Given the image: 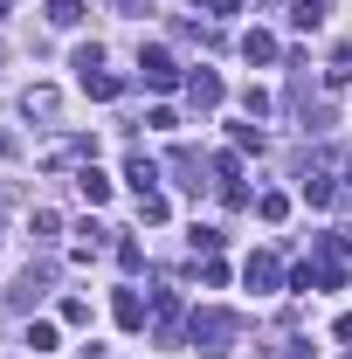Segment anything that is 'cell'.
I'll return each mask as SVG.
<instances>
[{
    "instance_id": "1",
    "label": "cell",
    "mask_w": 352,
    "mask_h": 359,
    "mask_svg": "<svg viewBox=\"0 0 352 359\" xmlns=\"http://www.w3.org/2000/svg\"><path fill=\"white\" fill-rule=\"evenodd\" d=\"M235 339H242V318H235V311H215V304H208V311L187 318V346H194V353H208V359H221Z\"/></svg>"
},
{
    "instance_id": "2",
    "label": "cell",
    "mask_w": 352,
    "mask_h": 359,
    "mask_svg": "<svg viewBox=\"0 0 352 359\" xmlns=\"http://www.w3.org/2000/svg\"><path fill=\"white\" fill-rule=\"evenodd\" d=\"M138 83H145V90H173L180 83V62L159 42H145V48H138Z\"/></svg>"
},
{
    "instance_id": "3",
    "label": "cell",
    "mask_w": 352,
    "mask_h": 359,
    "mask_svg": "<svg viewBox=\"0 0 352 359\" xmlns=\"http://www.w3.org/2000/svg\"><path fill=\"white\" fill-rule=\"evenodd\" d=\"M215 180H221V201H228V208L249 201V187H242V159H235V152H215Z\"/></svg>"
},
{
    "instance_id": "4",
    "label": "cell",
    "mask_w": 352,
    "mask_h": 359,
    "mask_svg": "<svg viewBox=\"0 0 352 359\" xmlns=\"http://www.w3.org/2000/svg\"><path fill=\"white\" fill-rule=\"evenodd\" d=\"M221 97H228V83H221L215 69H194V76H187V104H194V111H215Z\"/></svg>"
},
{
    "instance_id": "5",
    "label": "cell",
    "mask_w": 352,
    "mask_h": 359,
    "mask_svg": "<svg viewBox=\"0 0 352 359\" xmlns=\"http://www.w3.org/2000/svg\"><path fill=\"white\" fill-rule=\"evenodd\" d=\"M304 201H311V208H332V201H339V180H332V166H311V173H304Z\"/></svg>"
},
{
    "instance_id": "6",
    "label": "cell",
    "mask_w": 352,
    "mask_h": 359,
    "mask_svg": "<svg viewBox=\"0 0 352 359\" xmlns=\"http://www.w3.org/2000/svg\"><path fill=\"white\" fill-rule=\"evenodd\" d=\"M242 283H249V290H276V283H283L276 256H249V263H242Z\"/></svg>"
},
{
    "instance_id": "7",
    "label": "cell",
    "mask_w": 352,
    "mask_h": 359,
    "mask_svg": "<svg viewBox=\"0 0 352 359\" xmlns=\"http://www.w3.org/2000/svg\"><path fill=\"white\" fill-rule=\"evenodd\" d=\"M76 83H83L90 97H97V104H111V97H125V76H118V69H90V76H76Z\"/></svg>"
},
{
    "instance_id": "8",
    "label": "cell",
    "mask_w": 352,
    "mask_h": 359,
    "mask_svg": "<svg viewBox=\"0 0 352 359\" xmlns=\"http://www.w3.org/2000/svg\"><path fill=\"white\" fill-rule=\"evenodd\" d=\"M76 194H83L90 208H104V201H111V180H104V173H97V166L83 159V166H76Z\"/></svg>"
},
{
    "instance_id": "9",
    "label": "cell",
    "mask_w": 352,
    "mask_h": 359,
    "mask_svg": "<svg viewBox=\"0 0 352 359\" xmlns=\"http://www.w3.org/2000/svg\"><path fill=\"white\" fill-rule=\"evenodd\" d=\"M125 180H132V194H159V166H152L145 152H132V159H125Z\"/></svg>"
},
{
    "instance_id": "10",
    "label": "cell",
    "mask_w": 352,
    "mask_h": 359,
    "mask_svg": "<svg viewBox=\"0 0 352 359\" xmlns=\"http://www.w3.org/2000/svg\"><path fill=\"white\" fill-rule=\"evenodd\" d=\"M111 318H118L125 332H138V325H145V297H138V290H118V297H111Z\"/></svg>"
},
{
    "instance_id": "11",
    "label": "cell",
    "mask_w": 352,
    "mask_h": 359,
    "mask_svg": "<svg viewBox=\"0 0 352 359\" xmlns=\"http://www.w3.org/2000/svg\"><path fill=\"white\" fill-rule=\"evenodd\" d=\"M21 111H28V118H42V125H48V118L62 111V97H55V90H48V83H35V90H28V97H21Z\"/></svg>"
},
{
    "instance_id": "12",
    "label": "cell",
    "mask_w": 352,
    "mask_h": 359,
    "mask_svg": "<svg viewBox=\"0 0 352 359\" xmlns=\"http://www.w3.org/2000/svg\"><path fill=\"white\" fill-rule=\"evenodd\" d=\"M152 318H159V339H180V297H173V290L152 297Z\"/></svg>"
},
{
    "instance_id": "13",
    "label": "cell",
    "mask_w": 352,
    "mask_h": 359,
    "mask_svg": "<svg viewBox=\"0 0 352 359\" xmlns=\"http://www.w3.org/2000/svg\"><path fill=\"white\" fill-rule=\"evenodd\" d=\"M242 55H249V62H276V35H269V28H249V35H242Z\"/></svg>"
},
{
    "instance_id": "14",
    "label": "cell",
    "mask_w": 352,
    "mask_h": 359,
    "mask_svg": "<svg viewBox=\"0 0 352 359\" xmlns=\"http://www.w3.org/2000/svg\"><path fill=\"white\" fill-rule=\"evenodd\" d=\"M83 14H90L83 0H48V28H76Z\"/></svg>"
},
{
    "instance_id": "15",
    "label": "cell",
    "mask_w": 352,
    "mask_h": 359,
    "mask_svg": "<svg viewBox=\"0 0 352 359\" xmlns=\"http://www.w3.org/2000/svg\"><path fill=\"white\" fill-rule=\"evenodd\" d=\"M187 242H194V256H215L228 235H221V228H208V222H194V228H187Z\"/></svg>"
},
{
    "instance_id": "16",
    "label": "cell",
    "mask_w": 352,
    "mask_h": 359,
    "mask_svg": "<svg viewBox=\"0 0 352 359\" xmlns=\"http://www.w3.org/2000/svg\"><path fill=\"white\" fill-rule=\"evenodd\" d=\"M76 235H83V242H76V256H83V263L97 256V249H104V242H111V228H104V222H83Z\"/></svg>"
},
{
    "instance_id": "17",
    "label": "cell",
    "mask_w": 352,
    "mask_h": 359,
    "mask_svg": "<svg viewBox=\"0 0 352 359\" xmlns=\"http://www.w3.org/2000/svg\"><path fill=\"white\" fill-rule=\"evenodd\" d=\"M48 290V269H28V276H21V283H14V304H35V297H42Z\"/></svg>"
},
{
    "instance_id": "18",
    "label": "cell",
    "mask_w": 352,
    "mask_h": 359,
    "mask_svg": "<svg viewBox=\"0 0 352 359\" xmlns=\"http://www.w3.org/2000/svg\"><path fill=\"white\" fill-rule=\"evenodd\" d=\"M290 21H297V28H325V0H297V7H290Z\"/></svg>"
},
{
    "instance_id": "19",
    "label": "cell",
    "mask_w": 352,
    "mask_h": 359,
    "mask_svg": "<svg viewBox=\"0 0 352 359\" xmlns=\"http://www.w3.org/2000/svg\"><path fill=\"white\" fill-rule=\"evenodd\" d=\"M325 83H332V90H346V83H352V42L339 48V55H332V69H325Z\"/></svg>"
},
{
    "instance_id": "20",
    "label": "cell",
    "mask_w": 352,
    "mask_h": 359,
    "mask_svg": "<svg viewBox=\"0 0 352 359\" xmlns=\"http://www.w3.org/2000/svg\"><path fill=\"white\" fill-rule=\"evenodd\" d=\"M256 215H263V222L276 228L283 215H290V194H263V201H256Z\"/></svg>"
},
{
    "instance_id": "21",
    "label": "cell",
    "mask_w": 352,
    "mask_h": 359,
    "mask_svg": "<svg viewBox=\"0 0 352 359\" xmlns=\"http://www.w3.org/2000/svg\"><path fill=\"white\" fill-rule=\"evenodd\" d=\"M28 346H35V353H55V325H48V318L28 325Z\"/></svg>"
},
{
    "instance_id": "22",
    "label": "cell",
    "mask_w": 352,
    "mask_h": 359,
    "mask_svg": "<svg viewBox=\"0 0 352 359\" xmlns=\"http://www.w3.org/2000/svg\"><path fill=\"white\" fill-rule=\"evenodd\" d=\"M69 69H76V76H90V69H104V48H97V42H83V48H76V62H69Z\"/></svg>"
},
{
    "instance_id": "23",
    "label": "cell",
    "mask_w": 352,
    "mask_h": 359,
    "mask_svg": "<svg viewBox=\"0 0 352 359\" xmlns=\"http://www.w3.org/2000/svg\"><path fill=\"white\" fill-rule=\"evenodd\" d=\"M62 235V215H48V208H35V242H55Z\"/></svg>"
},
{
    "instance_id": "24",
    "label": "cell",
    "mask_w": 352,
    "mask_h": 359,
    "mask_svg": "<svg viewBox=\"0 0 352 359\" xmlns=\"http://www.w3.org/2000/svg\"><path fill=\"white\" fill-rule=\"evenodd\" d=\"M138 222H166V194H138Z\"/></svg>"
},
{
    "instance_id": "25",
    "label": "cell",
    "mask_w": 352,
    "mask_h": 359,
    "mask_svg": "<svg viewBox=\"0 0 352 359\" xmlns=\"http://www.w3.org/2000/svg\"><path fill=\"white\" fill-rule=\"evenodd\" d=\"M201 14H215V21H228V14H242V0H194Z\"/></svg>"
},
{
    "instance_id": "26",
    "label": "cell",
    "mask_w": 352,
    "mask_h": 359,
    "mask_svg": "<svg viewBox=\"0 0 352 359\" xmlns=\"http://www.w3.org/2000/svg\"><path fill=\"white\" fill-rule=\"evenodd\" d=\"M242 104H249V118H269V90L249 83V90H242Z\"/></svg>"
},
{
    "instance_id": "27",
    "label": "cell",
    "mask_w": 352,
    "mask_h": 359,
    "mask_svg": "<svg viewBox=\"0 0 352 359\" xmlns=\"http://www.w3.org/2000/svg\"><path fill=\"white\" fill-rule=\"evenodd\" d=\"M62 325H90V304H83V297H62Z\"/></svg>"
},
{
    "instance_id": "28",
    "label": "cell",
    "mask_w": 352,
    "mask_h": 359,
    "mask_svg": "<svg viewBox=\"0 0 352 359\" xmlns=\"http://www.w3.org/2000/svg\"><path fill=\"white\" fill-rule=\"evenodd\" d=\"M118 269H145V249L138 242H118Z\"/></svg>"
},
{
    "instance_id": "29",
    "label": "cell",
    "mask_w": 352,
    "mask_h": 359,
    "mask_svg": "<svg viewBox=\"0 0 352 359\" xmlns=\"http://www.w3.org/2000/svg\"><path fill=\"white\" fill-rule=\"evenodd\" d=\"M332 332H339V339H346V346H352V311H346V318H339V325H332Z\"/></svg>"
},
{
    "instance_id": "30",
    "label": "cell",
    "mask_w": 352,
    "mask_h": 359,
    "mask_svg": "<svg viewBox=\"0 0 352 359\" xmlns=\"http://www.w3.org/2000/svg\"><path fill=\"white\" fill-rule=\"evenodd\" d=\"M83 359H111V353H83Z\"/></svg>"
},
{
    "instance_id": "31",
    "label": "cell",
    "mask_w": 352,
    "mask_h": 359,
    "mask_svg": "<svg viewBox=\"0 0 352 359\" xmlns=\"http://www.w3.org/2000/svg\"><path fill=\"white\" fill-rule=\"evenodd\" d=\"M0 14H7V0H0Z\"/></svg>"
}]
</instances>
